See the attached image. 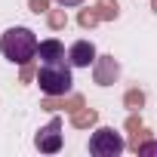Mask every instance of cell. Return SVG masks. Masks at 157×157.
<instances>
[{
	"instance_id": "obj_1",
	"label": "cell",
	"mask_w": 157,
	"mask_h": 157,
	"mask_svg": "<svg viewBox=\"0 0 157 157\" xmlns=\"http://www.w3.org/2000/svg\"><path fill=\"white\" fill-rule=\"evenodd\" d=\"M37 37L31 28H6L3 37H0V52H3L10 62H19V65H28L34 56H37Z\"/></svg>"
},
{
	"instance_id": "obj_2",
	"label": "cell",
	"mask_w": 157,
	"mask_h": 157,
	"mask_svg": "<svg viewBox=\"0 0 157 157\" xmlns=\"http://www.w3.org/2000/svg\"><path fill=\"white\" fill-rule=\"evenodd\" d=\"M37 83L46 96H68L74 77H71V68L65 62H56V65H43L37 71Z\"/></svg>"
},
{
	"instance_id": "obj_3",
	"label": "cell",
	"mask_w": 157,
	"mask_h": 157,
	"mask_svg": "<svg viewBox=\"0 0 157 157\" xmlns=\"http://www.w3.org/2000/svg\"><path fill=\"white\" fill-rule=\"evenodd\" d=\"M123 148H126V142L111 126H99L90 139V154H96V157H117Z\"/></svg>"
},
{
	"instance_id": "obj_4",
	"label": "cell",
	"mask_w": 157,
	"mask_h": 157,
	"mask_svg": "<svg viewBox=\"0 0 157 157\" xmlns=\"http://www.w3.org/2000/svg\"><path fill=\"white\" fill-rule=\"evenodd\" d=\"M34 145H37V151H43V154H56V151H62V120L52 117L43 129H37Z\"/></svg>"
},
{
	"instance_id": "obj_5",
	"label": "cell",
	"mask_w": 157,
	"mask_h": 157,
	"mask_svg": "<svg viewBox=\"0 0 157 157\" xmlns=\"http://www.w3.org/2000/svg\"><path fill=\"white\" fill-rule=\"evenodd\" d=\"M117 77H120V62L114 56H96V62H93V80L99 86H114Z\"/></svg>"
},
{
	"instance_id": "obj_6",
	"label": "cell",
	"mask_w": 157,
	"mask_h": 157,
	"mask_svg": "<svg viewBox=\"0 0 157 157\" xmlns=\"http://www.w3.org/2000/svg\"><path fill=\"white\" fill-rule=\"evenodd\" d=\"M86 102H83V96H77V93H71V96H46L43 102H40V108L43 111H77V108H83Z\"/></svg>"
},
{
	"instance_id": "obj_7",
	"label": "cell",
	"mask_w": 157,
	"mask_h": 157,
	"mask_svg": "<svg viewBox=\"0 0 157 157\" xmlns=\"http://www.w3.org/2000/svg\"><path fill=\"white\" fill-rule=\"evenodd\" d=\"M68 62H71L74 68H90V65L96 62V46H93V40H77V43L68 49Z\"/></svg>"
},
{
	"instance_id": "obj_8",
	"label": "cell",
	"mask_w": 157,
	"mask_h": 157,
	"mask_svg": "<svg viewBox=\"0 0 157 157\" xmlns=\"http://www.w3.org/2000/svg\"><path fill=\"white\" fill-rule=\"evenodd\" d=\"M37 56H40V62H43V65L65 62V43H62V40H56V37H49V40H43V43L37 46Z\"/></svg>"
},
{
	"instance_id": "obj_9",
	"label": "cell",
	"mask_w": 157,
	"mask_h": 157,
	"mask_svg": "<svg viewBox=\"0 0 157 157\" xmlns=\"http://www.w3.org/2000/svg\"><path fill=\"white\" fill-rule=\"evenodd\" d=\"M126 129H129V148H132V151H139V145L151 139L148 126H145V123H142V117H139V111H132V114L126 117Z\"/></svg>"
},
{
	"instance_id": "obj_10",
	"label": "cell",
	"mask_w": 157,
	"mask_h": 157,
	"mask_svg": "<svg viewBox=\"0 0 157 157\" xmlns=\"http://www.w3.org/2000/svg\"><path fill=\"white\" fill-rule=\"evenodd\" d=\"M96 123H99V111H96V108H86V105H83V108H77V111L71 114V126H74V129H90V126H96Z\"/></svg>"
},
{
	"instance_id": "obj_11",
	"label": "cell",
	"mask_w": 157,
	"mask_h": 157,
	"mask_svg": "<svg viewBox=\"0 0 157 157\" xmlns=\"http://www.w3.org/2000/svg\"><path fill=\"white\" fill-rule=\"evenodd\" d=\"M96 10H99L102 22H114L120 16V3H117V0H96Z\"/></svg>"
},
{
	"instance_id": "obj_12",
	"label": "cell",
	"mask_w": 157,
	"mask_h": 157,
	"mask_svg": "<svg viewBox=\"0 0 157 157\" xmlns=\"http://www.w3.org/2000/svg\"><path fill=\"white\" fill-rule=\"evenodd\" d=\"M123 105H126L129 111H142V108H145V93H142L139 86L126 90V93H123Z\"/></svg>"
},
{
	"instance_id": "obj_13",
	"label": "cell",
	"mask_w": 157,
	"mask_h": 157,
	"mask_svg": "<svg viewBox=\"0 0 157 157\" xmlns=\"http://www.w3.org/2000/svg\"><path fill=\"white\" fill-rule=\"evenodd\" d=\"M102 19H99V10L96 6H90V10H80V16H77V25H80L83 31H90V28H96Z\"/></svg>"
},
{
	"instance_id": "obj_14",
	"label": "cell",
	"mask_w": 157,
	"mask_h": 157,
	"mask_svg": "<svg viewBox=\"0 0 157 157\" xmlns=\"http://www.w3.org/2000/svg\"><path fill=\"white\" fill-rule=\"evenodd\" d=\"M46 25H49L52 31L68 28V13H65V10H49V13H46Z\"/></svg>"
},
{
	"instance_id": "obj_15",
	"label": "cell",
	"mask_w": 157,
	"mask_h": 157,
	"mask_svg": "<svg viewBox=\"0 0 157 157\" xmlns=\"http://www.w3.org/2000/svg\"><path fill=\"white\" fill-rule=\"evenodd\" d=\"M136 154H139V157H148V154H157V142H154V139H148V142H142Z\"/></svg>"
},
{
	"instance_id": "obj_16",
	"label": "cell",
	"mask_w": 157,
	"mask_h": 157,
	"mask_svg": "<svg viewBox=\"0 0 157 157\" xmlns=\"http://www.w3.org/2000/svg\"><path fill=\"white\" fill-rule=\"evenodd\" d=\"M28 6H31V13H49V0H28Z\"/></svg>"
},
{
	"instance_id": "obj_17",
	"label": "cell",
	"mask_w": 157,
	"mask_h": 157,
	"mask_svg": "<svg viewBox=\"0 0 157 157\" xmlns=\"http://www.w3.org/2000/svg\"><path fill=\"white\" fill-rule=\"evenodd\" d=\"M31 77H37V71H34V65L28 62V65H22V74H19V80H22V83H28Z\"/></svg>"
},
{
	"instance_id": "obj_18",
	"label": "cell",
	"mask_w": 157,
	"mask_h": 157,
	"mask_svg": "<svg viewBox=\"0 0 157 157\" xmlns=\"http://www.w3.org/2000/svg\"><path fill=\"white\" fill-rule=\"evenodd\" d=\"M59 6H77V3H83V0H56Z\"/></svg>"
},
{
	"instance_id": "obj_19",
	"label": "cell",
	"mask_w": 157,
	"mask_h": 157,
	"mask_svg": "<svg viewBox=\"0 0 157 157\" xmlns=\"http://www.w3.org/2000/svg\"><path fill=\"white\" fill-rule=\"evenodd\" d=\"M151 10H154V13H157V0H151Z\"/></svg>"
}]
</instances>
